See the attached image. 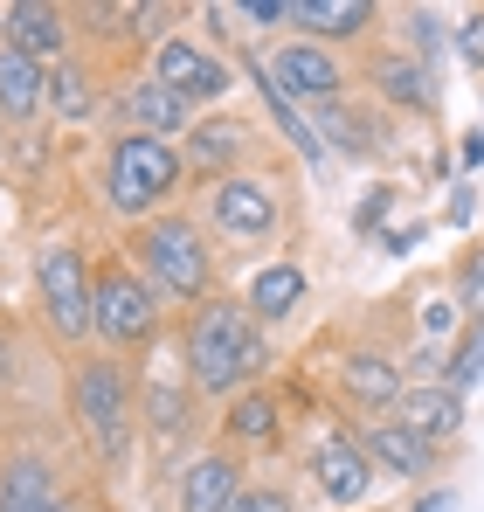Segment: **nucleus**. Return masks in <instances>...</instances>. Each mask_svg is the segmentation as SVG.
Wrapping results in <instances>:
<instances>
[{
	"instance_id": "nucleus-25",
	"label": "nucleus",
	"mask_w": 484,
	"mask_h": 512,
	"mask_svg": "<svg viewBox=\"0 0 484 512\" xmlns=\"http://www.w3.org/2000/svg\"><path fill=\"white\" fill-rule=\"evenodd\" d=\"M478 381H484V326H471L464 340L450 346V367H443V388H457V395H464V388H478Z\"/></svg>"
},
{
	"instance_id": "nucleus-12",
	"label": "nucleus",
	"mask_w": 484,
	"mask_h": 512,
	"mask_svg": "<svg viewBox=\"0 0 484 512\" xmlns=\"http://www.w3.org/2000/svg\"><path fill=\"white\" fill-rule=\"evenodd\" d=\"M0 28H7V49H14V56H28V63L63 56V35H70V28H63V14H56V7H42V0H14Z\"/></svg>"
},
{
	"instance_id": "nucleus-14",
	"label": "nucleus",
	"mask_w": 484,
	"mask_h": 512,
	"mask_svg": "<svg viewBox=\"0 0 484 512\" xmlns=\"http://www.w3.org/2000/svg\"><path fill=\"white\" fill-rule=\"evenodd\" d=\"M339 388H346L353 402H367V409H381V402L395 409L408 381H402V367H395L388 353H346V360H339Z\"/></svg>"
},
{
	"instance_id": "nucleus-21",
	"label": "nucleus",
	"mask_w": 484,
	"mask_h": 512,
	"mask_svg": "<svg viewBox=\"0 0 484 512\" xmlns=\"http://www.w3.org/2000/svg\"><path fill=\"white\" fill-rule=\"evenodd\" d=\"M187 423H194V395H187V388L153 381V388H146V429H153L160 443H180V436H187Z\"/></svg>"
},
{
	"instance_id": "nucleus-15",
	"label": "nucleus",
	"mask_w": 484,
	"mask_h": 512,
	"mask_svg": "<svg viewBox=\"0 0 484 512\" xmlns=\"http://www.w3.org/2000/svg\"><path fill=\"white\" fill-rule=\"evenodd\" d=\"M242 499V464L236 457H201L180 485V512H229Z\"/></svg>"
},
{
	"instance_id": "nucleus-7",
	"label": "nucleus",
	"mask_w": 484,
	"mask_h": 512,
	"mask_svg": "<svg viewBox=\"0 0 484 512\" xmlns=\"http://www.w3.org/2000/svg\"><path fill=\"white\" fill-rule=\"evenodd\" d=\"M153 77H160L173 97H187V104H208V97H222V90H229V70H222L215 56H201L194 42H160Z\"/></svg>"
},
{
	"instance_id": "nucleus-2",
	"label": "nucleus",
	"mask_w": 484,
	"mask_h": 512,
	"mask_svg": "<svg viewBox=\"0 0 484 512\" xmlns=\"http://www.w3.org/2000/svg\"><path fill=\"white\" fill-rule=\"evenodd\" d=\"M77 416L97 443L104 464L132 457V423H139V388L125 374V360H83L77 367Z\"/></svg>"
},
{
	"instance_id": "nucleus-31",
	"label": "nucleus",
	"mask_w": 484,
	"mask_h": 512,
	"mask_svg": "<svg viewBox=\"0 0 484 512\" xmlns=\"http://www.w3.org/2000/svg\"><path fill=\"white\" fill-rule=\"evenodd\" d=\"M450 506H457L450 492H429V499H422V506H415V512H450Z\"/></svg>"
},
{
	"instance_id": "nucleus-5",
	"label": "nucleus",
	"mask_w": 484,
	"mask_h": 512,
	"mask_svg": "<svg viewBox=\"0 0 484 512\" xmlns=\"http://www.w3.org/2000/svg\"><path fill=\"white\" fill-rule=\"evenodd\" d=\"M90 333H104L111 346H146L153 333H160V291H153V284H146L139 270H125V263L97 270Z\"/></svg>"
},
{
	"instance_id": "nucleus-17",
	"label": "nucleus",
	"mask_w": 484,
	"mask_h": 512,
	"mask_svg": "<svg viewBox=\"0 0 484 512\" xmlns=\"http://www.w3.org/2000/svg\"><path fill=\"white\" fill-rule=\"evenodd\" d=\"M56 506V471L42 457H14L0 471V512H42Z\"/></svg>"
},
{
	"instance_id": "nucleus-28",
	"label": "nucleus",
	"mask_w": 484,
	"mask_h": 512,
	"mask_svg": "<svg viewBox=\"0 0 484 512\" xmlns=\"http://www.w3.org/2000/svg\"><path fill=\"white\" fill-rule=\"evenodd\" d=\"M457 298H464V312L484 326V250L464 256V277H457Z\"/></svg>"
},
{
	"instance_id": "nucleus-29",
	"label": "nucleus",
	"mask_w": 484,
	"mask_h": 512,
	"mask_svg": "<svg viewBox=\"0 0 484 512\" xmlns=\"http://www.w3.org/2000/svg\"><path fill=\"white\" fill-rule=\"evenodd\" d=\"M457 56H464L471 70H484V14H471V21L457 28Z\"/></svg>"
},
{
	"instance_id": "nucleus-33",
	"label": "nucleus",
	"mask_w": 484,
	"mask_h": 512,
	"mask_svg": "<svg viewBox=\"0 0 484 512\" xmlns=\"http://www.w3.org/2000/svg\"><path fill=\"white\" fill-rule=\"evenodd\" d=\"M42 512H63V506H42Z\"/></svg>"
},
{
	"instance_id": "nucleus-30",
	"label": "nucleus",
	"mask_w": 484,
	"mask_h": 512,
	"mask_svg": "<svg viewBox=\"0 0 484 512\" xmlns=\"http://www.w3.org/2000/svg\"><path fill=\"white\" fill-rule=\"evenodd\" d=\"M229 512H291V499L263 485V492H242V499H236V506H229Z\"/></svg>"
},
{
	"instance_id": "nucleus-27",
	"label": "nucleus",
	"mask_w": 484,
	"mask_h": 512,
	"mask_svg": "<svg viewBox=\"0 0 484 512\" xmlns=\"http://www.w3.org/2000/svg\"><path fill=\"white\" fill-rule=\"evenodd\" d=\"M236 153H242L236 118H208V125L194 132V160H201V167H222V160H236Z\"/></svg>"
},
{
	"instance_id": "nucleus-10",
	"label": "nucleus",
	"mask_w": 484,
	"mask_h": 512,
	"mask_svg": "<svg viewBox=\"0 0 484 512\" xmlns=\"http://www.w3.org/2000/svg\"><path fill=\"white\" fill-rule=\"evenodd\" d=\"M319 485L325 499H339V506H353V499H367V485H374V457H367V443L360 436H325L319 443Z\"/></svg>"
},
{
	"instance_id": "nucleus-1",
	"label": "nucleus",
	"mask_w": 484,
	"mask_h": 512,
	"mask_svg": "<svg viewBox=\"0 0 484 512\" xmlns=\"http://www.w3.org/2000/svg\"><path fill=\"white\" fill-rule=\"evenodd\" d=\"M187 367H194V388H208V395L249 388L270 367V346H263L256 312L249 305H229V298L194 305V319H187Z\"/></svg>"
},
{
	"instance_id": "nucleus-26",
	"label": "nucleus",
	"mask_w": 484,
	"mask_h": 512,
	"mask_svg": "<svg viewBox=\"0 0 484 512\" xmlns=\"http://www.w3.org/2000/svg\"><path fill=\"white\" fill-rule=\"evenodd\" d=\"M49 104H56L63 118H90L97 90H90V77H83L77 63H63V70H49Z\"/></svg>"
},
{
	"instance_id": "nucleus-3",
	"label": "nucleus",
	"mask_w": 484,
	"mask_h": 512,
	"mask_svg": "<svg viewBox=\"0 0 484 512\" xmlns=\"http://www.w3.org/2000/svg\"><path fill=\"white\" fill-rule=\"evenodd\" d=\"M139 270H146V284L160 291V298H180V305H194V298H208V277H215V263L201 250V229L194 222H180V215H160V222H146L139 229Z\"/></svg>"
},
{
	"instance_id": "nucleus-32",
	"label": "nucleus",
	"mask_w": 484,
	"mask_h": 512,
	"mask_svg": "<svg viewBox=\"0 0 484 512\" xmlns=\"http://www.w3.org/2000/svg\"><path fill=\"white\" fill-rule=\"evenodd\" d=\"M14 381V353H7V333H0V388Z\"/></svg>"
},
{
	"instance_id": "nucleus-6",
	"label": "nucleus",
	"mask_w": 484,
	"mask_h": 512,
	"mask_svg": "<svg viewBox=\"0 0 484 512\" xmlns=\"http://www.w3.org/2000/svg\"><path fill=\"white\" fill-rule=\"evenodd\" d=\"M35 291H42V312L63 340H83L90 333V298H97V277L83 270V250L70 243H49L35 256Z\"/></svg>"
},
{
	"instance_id": "nucleus-20",
	"label": "nucleus",
	"mask_w": 484,
	"mask_h": 512,
	"mask_svg": "<svg viewBox=\"0 0 484 512\" xmlns=\"http://www.w3.org/2000/svg\"><path fill=\"white\" fill-rule=\"evenodd\" d=\"M298 298H305V270H298V263H270V270L249 284V312H256V319H284Z\"/></svg>"
},
{
	"instance_id": "nucleus-4",
	"label": "nucleus",
	"mask_w": 484,
	"mask_h": 512,
	"mask_svg": "<svg viewBox=\"0 0 484 512\" xmlns=\"http://www.w3.org/2000/svg\"><path fill=\"white\" fill-rule=\"evenodd\" d=\"M173 180H180V153H173L166 139H153V132L118 139L111 160H104V194H111L118 215H146V208H160L166 194H173Z\"/></svg>"
},
{
	"instance_id": "nucleus-22",
	"label": "nucleus",
	"mask_w": 484,
	"mask_h": 512,
	"mask_svg": "<svg viewBox=\"0 0 484 512\" xmlns=\"http://www.w3.org/2000/svg\"><path fill=\"white\" fill-rule=\"evenodd\" d=\"M325 139L346 153V160H374L381 153V132H374V118H360V111H346V104H325Z\"/></svg>"
},
{
	"instance_id": "nucleus-16",
	"label": "nucleus",
	"mask_w": 484,
	"mask_h": 512,
	"mask_svg": "<svg viewBox=\"0 0 484 512\" xmlns=\"http://www.w3.org/2000/svg\"><path fill=\"white\" fill-rule=\"evenodd\" d=\"M42 104H49V70L28 63V56H14V49H0V118L21 125V118H35Z\"/></svg>"
},
{
	"instance_id": "nucleus-24",
	"label": "nucleus",
	"mask_w": 484,
	"mask_h": 512,
	"mask_svg": "<svg viewBox=\"0 0 484 512\" xmlns=\"http://www.w3.org/2000/svg\"><path fill=\"white\" fill-rule=\"evenodd\" d=\"M229 436H242V443H270V436H277V402H270V395H242L236 409H229Z\"/></svg>"
},
{
	"instance_id": "nucleus-19",
	"label": "nucleus",
	"mask_w": 484,
	"mask_h": 512,
	"mask_svg": "<svg viewBox=\"0 0 484 512\" xmlns=\"http://www.w3.org/2000/svg\"><path fill=\"white\" fill-rule=\"evenodd\" d=\"M291 21H305L312 35H360L367 21H374V7L367 0H291Z\"/></svg>"
},
{
	"instance_id": "nucleus-13",
	"label": "nucleus",
	"mask_w": 484,
	"mask_h": 512,
	"mask_svg": "<svg viewBox=\"0 0 484 512\" xmlns=\"http://www.w3.org/2000/svg\"><path fill=\"white\" fill-rule=\"evenodd\" d=\"M360 443H367L374 471H395V478H422V471L436 464V443H429V436H415V429H402L395 416H388V423H374Z\"/></svg>"
},
{
	"instance_id": "nucleus-11",
	"label": "nucleus",
	"mask_w": 484,
	"mask_h": 512,
	"mask_svg": "<svg viewBox=\"0 0 484 512\" xmlns=\"http://www.w3.org/2000/svg\"><path fill=\"white\" fill-rule=\"evenodd\" d=\"M395 423L415 429V436H457L464 423V395L457 388H443V381H429V388H402V402H395Z\"/></svg>"
},
{
	"instance_id": "nucleus-9",
	"label": "nucleus",
	"mask_w": 484,
	"mask_h": 512,
	"mask_svg": "<svg viewBox=\"0 0 484 512\" xmlns=\"http://www.w3.org/2000/svg\"><path fill=\"white\" fill-rule=\"evenodd\" d=\"M208 215H215L229 236H270V229H277V194H270L263 180H215Z\"/></svg>"
},
{
	"instance_id": "nucleus-23",
	"label": "nucleus",
	"mask_w": 484,
	"mask_h": 512,
	"mask_svg": "<svg viewBox=\"0 0 484 512\" xmlns=\"http://www.w3.org/2000/svg\"><path fill=\"white\" fill-rule=\"evenodd\" d=\"M381 90H388L395 104H408V111H429V104H436L429 70H422V63H408V56H388V63H381Z\"/></svg>"
},
{
	"instance_id": "nucleus-18",
	"label": "nucleus",
	"mask_w": 484,
	"mask_h": 512,
	"mask_svg": "<svg viewBox=\"0 0 484 512\" xmlns=\"http://www.w3.org/2000/svg\"><path fill=\"white\" fill-rule=\"evenodd\" d=\"M125 111H132V118H139V132H153V139L187 125V97H173L160 77H153V84H132V90H125Z\"/></svg>"
},
{
	"instance_id": "nucleus-8",
	"label": "nucleus",
	"mask_w": 484,
	"mask_h": 512,
	"mask_svg": "<svg viewBox=\"0 0 484 512\" xmlns=\"http://www.w3.org/2000/svg\"><path fill=\"white\" fill-rule=\"evenodd\" d=\"M270 77L277 84L270 90H284V97H319V104H332L339 97V63L325 56V49H312V42H284L277 56H270Z\"/></svg>"
}]
</instances>
